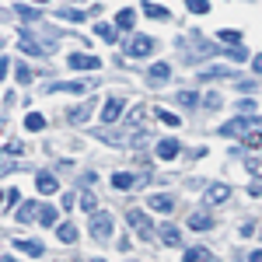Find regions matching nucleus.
<instances>
[{
    "instance_id": "obj_15",
    "label": "nucleus",
    "mask_w": 262,
    "mask_h": 262,
    "mask_svg": "<svg viewBox=\"0 0 262 262\" xmlns=\"http://www.w3.org/2000/svg\"><path fill=\"white\" fill-rule=\"evenodd\" d=\"M179 150H182L179 140H161V143H158V158H164V161H171Z\"/></svg>"
},
{
    "instance_id": "obj_38",
    "label": "nucleus",
    "mask_w": 262,
    "mask_h": 262,
    "mask_svg": "<svg viewBox=\"0 0 262 262\" xmlns=\"http://www.w3.org/2000/svg\"><path fill=\"white\" fill-rule=\"evenodd\" d=\"M21 203V192L18 189H7V206H18Z\"/></svg>"
},
{
    "instance_id": "obj_43",
    "label": "nucleus",
    "mask_w": 262,
    "mask_h": 262,
    "mask_svg": "<svg viewBox=\"0 0 262 262\" xmlns=\"http://www.w3.org/2000/svg\"><path fill=\"white\" fill-rule=\"evenodd\" d=\"M252 67H255V74H262V53H255V56H252Z\"/></svg>"
},
{
    "instance_id": "obj_9",
    "label": "nucleus",
    "mask_w": 262,
    "mask_h": 262,
    "mask_svg": "<svg viewBox=\"0 0 262 262\" xmlns=\"http://www.w3.org/2000/svg\"><path fill=\"white\" fill-rule=\"evenodd\" d=\"M140 182H143V179H137L133 171H116V175H112V185H116L119 192H129V189H137Z\"/></svg>"
},
{
    "instance_id": "obj_5",
    "label": "nucleus",
    "mask_w": 262,
    "mask_h": 262,
    "mask_svg": "<svg viewBox=\"0 0 262 262\" xmlns=\"http://www.w3.org/2000/svg\"><path fill=\"white\" fill-rule=\"evenodd\" d=\"M126 224H133V227L140 231V238H147V242H154V227L147 224V217H143L140 210H129V213H126Z\"/></svg>"
},
{
    "instance_id": "obj_7",
    "label": "nucleus",
    "mask_w": 262,
    "mask_h": 262,
    "mask_svg": "<svg viewBox=\"0 0 262 262\" xmlns=\"http://www.w3.org/2000/svg\"><path fill=\"white\" fill-rule=\"evenodd\" d=\"M122 108H126V101L119 95H112V98L105 101V108H101V122H116L122 116Z\"/></svg>"
},
{
    "instance_id": "obj_21",
    "label": "nucleus",
    "mask_w": 262,
    "mask_h": 262,
    "mask_svg": "<svg viewBox=\"0 0 262 262\" xmlns=\"http://www.w3.org/2000/svg\"><path fill=\"white\" fill-rule=\"evenodd\" d=\"M14 248H18V252H25V255H35V259H39L42 252H46L39 242H14Z\"/></svg>"
},
{
    "instance_id": "obj_40",
    "label": "nucleus",
    "mask_w": 262,
    "mask_h": 262,
    "mask_svg": "<svg viewBox=\"0 0 262 262\" xmlns=\"http://www.w3.org/2000/svg\"><path fill=\"white\" fill-rule=\"evenodd\" d=\"M18 81H21V84L32 81V70H28V67H18Z\"/></svg>"
},
{
    "instance_id": "obj_14",
    "label": "nucleus",
    "mask_w": 262,
    "mask_h": 262,
    "mask_svg": "<svg viewBox=\"0 0 262 262\" xmlns=\"http://www.w3.org/2000/svg\"><path fill=\"white\" fill-rule=\"evenodd\" d=\"M39 213H42V203H25V206L18 210V221H21V224L39 221Z\"/></svg>"
},
{
    "instance_id": "obj_17",
    "label": "nucleus",
    "mask_w": 262,
    "mask_h": 262,
    "mask_svg": "<svg viewBox=\"0 0 262 262\" xmlns=\"http://www.w3.org/2000/svg\"><path fill=\"white\" fill-rule=\"evenodd\" d=\"M158 234H161V242H164V245H171V248H179V245H182V238H179V227H171V224H168V227H161Z\"/></svg>"
},
{
    "instance_id": "obj_4",
    "label": "nucleus",
    "mask_w": 262,
    "mask_h": 262,
    "mask_svg": "<svg viewBox=\"0 0 262 262\" xmlns=\"http://www.w3.org/2000/svg\"><path fill=\"white\" fill-rule=\"evenodd\" d=\"M49 91L53 95H81V91H91V84L88 81H56V84H49Z\"/></svg>"
},
{
    "instance_id": "obj_42",
    "label": "nucleus",
    "mask_w": 262,
    "mask_h": 262,
    "mask_svg": "<svg viewBox=\"0 0 262 262\" xmlns=\"http://www.w3.org/2000/svg\"><path fill=\"white\" fill-rule=\"evenodd\" d=\"M74 203H77V196H74V192H67V196H63V210H70Z\"/></svg>"
},
{
    "instance_id": "obj_27",
    "label": "nucleus",
    "mask_w": 262,
    "mask_h": 262,
    "mask_svg": "<svg viewBox=\"0 0 262 262\" xmlns=\"http://www.w3.org/2000/svg\"><path fill=\"white\" fill-rule=\"evenodd\" d=\"M95 35H101L105 42H116V28H112V25H101V21H98V25H95Z\"/></svg>"
},
{
    "instance_id": "obj_25",
    "label": "nucleus",
    "mask_w": 262,
    "mask_h": 262,
    "mask_svg": "<svg viewBox=\"0 0 262 262\" xmlns=\"http://www.w3.org/2000/svg\"><path fill=\"white\" fill-rule=\"evenodd\" d=\"M25 126L35 133V129H42V126H46V116H39V112H28V116H25Z\"/></svg>"
},
{
    "instance_id": "obj_33",
    "label": "nucleus",
    "mask_w": 262,
    "mask_h": 262,
    "mask_svg": "<svg viewBox=\"0 0 262 262\" xmlns=\"http://www.w3.org/2000/svg\"><path fill=\"white\" fill-rule=\"evenodd\" d=\"M185 7H189L192 14H206V11H210V0H185Z\"/></svg>"
},
{
    "instance_id": "obj_11",
    "label": "nucleus",
    "mask_w": 262,
    "mask_h": 262,
    "mask_svg": "<svg viewBox=\"0 0 262 262\" xmlns=\"http://www.w3.org/2000/svg\"><path fill=\"white\" fill-rule=\"evenodd\" d=\"M147 206H150L154 213H171V210H175V200H171V196H164V192H158V196H150V200H147Z\"/></svg>"
},
{
    "instance_id": "obj_35",
    "label": "nucleus",
    "mask_w": 262,
    "mask_h": 262,
    "mask_svg": "<svg viewBox=\"0 0 262 262\" xmlns=\"http://www.w3.org/2000/svg\"><path fill=\"white\" fill-rule=\"evenodd\" d=\"M245 143H248V147H262V129H248V133H245Z\"/></svg>"
},
{
    "instance_id": "obj_2",
    "label": "nucleus",
    "mask_w": 262,
    "mask_h": 262,
    "mask_svg": "<svg viewBox=\"0 0 262 262\" xmlns=\"http://www.w3.org/2000/svg\"><path fill=\"white\" fill-rule=\"evenodd\" d=\"M262 119H255L252 112H238L234 119L227 122V126H221V137H234V133H248V129H255Z\"/></svg>"
},
{
    "instance_id": "obj_10",
    "label": "nucleus",
    "mask_w": 262,
    "mask_h": 262,
    "mask_svg": "<svg viewBox=\"0 0 262 262\" xmlns=\"http://www.w3.org/2000/svg\"><path fill=\"white\" fill-rule=\"evenodd\" d=\"M227 200H231V189H227L224 182H217V185L206 189V206H217V203H227Z\"/></svg>"
},
{
    "instance_id": "obj_6",
    "label": "nucleus",
    "mask_w": 262,
    "mask_h": 262,
    "mask_svg": "<svg viewBox=\"0 0 262 262\" xmlns=\"http://www.w3.org/2000/svg\"><path fill=\"white\" fill-rule=\"evenodd\" d=\"M91 234H95V238H108V234H112V217H108V213H91Z\"/></svg>"
},
{
    "instance_id": "obj_36",
    "label": "nucleus",
    "mask_w": 262,
    "mask_h": 262,
    "mask_svg": "<svg viewBox=\"0 0 262 262\" xmlns=\"http://www.w3.org/2000/svg\"><path fill=\"white\" fill-rule=\"evenodd\" d=\"M221 105H224V101H221V95H206V98H203V108H210V112H217Z\"/></svg>"
},
{
    "instance_id": "obj_3",
    "label": "nucleus",
    "mask_w": 262,
    "mask_h": 262,
    "mask_svg": "<svg viewBox=\"0 0 262 262\" xmlns=\"http://www.w3.org/2000/svg\"><path fill=\"white\" fill-rule=\"evenodd\" d=\"M150 53H154V39H150V35H133V42L126 46V56H133V60L150 56Z\"/></svg>"
},
{
    "instance_id": "obj_18",
    "label": "nucleus",
    "mask_w": 262,
    "mask_h": 262,
    "mask_svg": "<svg viewBox=\"0 0 262 262\" xmlns=\"http://www.w3.org/2000/svg\"><path fill=\"white\" fill-rule=\"evenodd\" d=\"M56 234H60L63 245H74V242H77V227H74V224H60V227H56Z\"/></svg>"
},
{
    "instance_id": "obj_41",
    "label": "nucleus",
    "mask_w": 262,
    "mask_h": 262,
    "mask_svg": "<svg viewBox=\"0 0 262 262\" xmlns=\"http://www.w3.org/2000/svg\"><path fill=\"white\" fill-rule=\"evenodd\" d=\"M4 150H7V154H21V150H25V147H21V143L14 140V143H7V147H4Z\"/></svg>"
},
{
    "instance_id": "obj_37",
    "label": "nucleus",
    "mask_w": 262,
    "mask_h": 262,
    "mask_svg": "<svg viewBox=\"0 0 262 262\" xmlns=\"http://www.w3.org/2000/svg\"><path fill=\"white\" fill-rule=\"evenodd\" d=\"M206 255H210L206 248H189V252H185V259H206Z\"/></svg>"
},
{
    "instance_id": "obj_26",
    "label": "nucleus",
    "mask_w": 262,
    "mask_h": 262,
    "mask_svg": "<svg viewBox=\"0 0 262 262\" xmlns=\"http://www.w3.org/2000/svg\"><path fill=\"white\" fill-rule=\"evenodd\" d=\"M175 101H179V105H185V108L200 105V98H196V91H179V95H175Z\"/></svg>"
},
{
    "instance_id": "obj_32",
    "label": "nucleus",
    "mask_w": 262,
    "mask_h": 262,
    "mask_svg": "<svg viewBox=\"0 0 262 262\" xmlns=\"http://www.w3.org/2000/svg\"><path fill=\"white\" fill-rule=\"evenodd\" d=\"M60 18H63V21H74V25H77V21L88 18V11H74V7H67V11H60Z\"/></svg>"
},
{
    "instance_id": "obj_30",
    "label": "nucleus",
    "mask_w": 262,
    "mask_h": 262,
    "mask_svg": "<svg viewBox=\"0 0 262 262\" xmlns=\"http://www.w3.org/2000/svg\"><path fill=\"white\" fill-rule=\"evenodd\" d=\"M203 77H234V70L231 67H210V70H203Z\"/></svg>"
},
{
    "instance_id": "obj_22",
    "label": "nucleus",
    "mask_w": 262,
    "mask_h": 262,
    "mask_svg": "<svg viewBox=\"0 0 262 262\" xmlns=\"http://www.w3.org/2000/svg\"><path fill=\"white\" fill-rule=\"evenodd\" d=\"M217 39H221L224 46H242V32H234V28H224V32H217Z\"/></svg>"
},
{
    "instance_id": "obj_20",
    "label": "nucleus",
    "mask_w": 262,
    "mask_h": 262,
    "mask_svg": "<svg viewBox=\"0 0 262 262\" xmlns=\"http://www.w3.org/2000/svg\"><path fill=\"white\" fill-rule=\"evenodd\" d=\"M210 213H192V217H189V227H192V231H210Z\"/></svg>"
},
{
    "instance_id": "obj_1",
    "label": "nucleus",
    "mask_w": 262,
    "mask_h": 262,
    "mask_svg": "<svg viewBox=\"0 0 262 262\" xmlns=\"http://www.w3.org/2000/svg\"><path fill=\"white\" fill-rule=\"evenodd\" d=\"M98 137L105 143H116V147H137V143L147 140V133H143L140 126H126V129H101Z\"/></svg>"
},
{
    "instance_id": "obj_45",
    "label": "nucleus",
    "mask_w": 262,
    "mask_h": 262,
    "mask_svg": "<svg viewBox=\"0 0 262 262\" xmlns=\"http://www.w3.org/2000/svg\"><path fill=\"white\" fill-rule=\"evenodd\" d=\"M35 4H49V0H35Z\"/></svg>"
},
{
    "instance_id": "obj_39",
    "label": "nucleus",
    "mask_w": 262,
    "mask_h": 262,
    "mask_svg": "<svg viewBox=\"0 0 262 262\" xmlns=\"http://www.w3.org/2000/svg\"><path fill=\"white\" fill-rule=\"evenodd\" d=\"M238 112H255V101H252V98H245V101H238Z\"/></svg>"
},
{
    "instance_id": "obj_28",
    "label": "nucleus",
    "mask_w": 262,
    "mask_h": 262,
    "mask_svg": "<svg viewBox=\"0 0 262 262\" xmlns=\"http://www.w3.org/2000/svg\"><path fill=\"white\" fill-rule=\"evenodd\" d=\"M14 11H18L21 21H35V18H39V11H32L28 4H14Z\"/></svg>"
},
{
    "instance_id": "obj_31",
    "label": "nucleus",
    "mask_w": 262,
    "mask_h": 262,
    "mask_svg": "<svg viewBox=\"0 0 262 262\" xmlns=\"http://www.w3.org/2000/svg\"><path fill=\"white\" fill-rule=\"evenodd\" d=\"M154 116H158V119L164 122V126H179V116H171V112H168V108H154Z\"/></svg>"
},
{
    "instance_id": "obj_8",
    "label": "nucleus",
    "mask_w": 262,
    "mask_h": 262,
    "mask_svg": "<svg viewBox=\"0 0 262 262\" xmlns=\"http://www.w3.org/2000/svg\"><path fill=\"white\" fill-rule=\"evenodd\" d=\"M70 67H74V70H98L101 67V60L98 56H88V53H70Z\"/></svg>"
},
{
    "instance_id": "obj_29",
    "label": "nucleus",
    "mask_w": 262,
    "mask_h": 262,
    "mask_svg": "<svg viewBox=\"0 0 262 262\" xmlns=\"http://www.w3.org/2000/svg\"><path fill=\"white\" fill-rule=\"evenodd\" d=\"M143 112H147V108H143V105H137V108H129V116H126V122H122V126H140Z\"/></svg>"
},
{
    "instance_id": "obj_23",
    "label": "nucleus",
    "mask_w": 262,
    "mask_h": 262,
    "mask_svg": "<svg viewBox=\"0 0 262 262\" xmlns=\"http://www.w3.org/2000/svg\"><path fill=\"white\" fill-rule=\"evenodd\" d=\"M116 25H119V28H126V32H129V28H133V25H137V14H133V11H129V7H126V11H119V14H116Z\"/></svg>"
},
{
    "instance_id": "obj_24",
    "label": "nucleus",
    "mask_w": 262,
    "mask_h": 262,
    "mask_svg": "<svg viewBox=\"0 0 262 262\" xmlns=\"http://www.w3.org/2000/svg\"><path fill=\"white\" fill-rule=\"evenodd\" d=\"M39 221H42V227H56V206H42Z\"/></svg>"
},
{
    "instance_id": "obj_16",
    "label": "nucleus",
    "mask_w": 262,
    "mask_h": 262,
    "mask_svg": "<svg viewBox=\"0 0 262 262\" xmlns=\"http://www.w3.org/2000/svg\"><path fill=\"white\" fill-rule=\"evenodd\" d=\"M143 11H147V18H158V21H168V18H171V14H168V7L154 4V0H147V4H143Z\"/></svg>"
},
{
    "instance_id": "obj_12",
    "label": "nucleus",
    "mask_w": 262,
    "mask_h": 262,
    "mask_svg": "<svg viewBox=\"0 0 262 262\" xmlns=\"http://www.w3.org/2000/svg\"><path fill=\"white\" fill-rule=\"evenodd\" d=\"M35 185H39V192H42V196H53V192H60V182L53 179L49 171H42L39 179H35Z\"/></svg>"
},
{
    "instance_id": "obj_44",
    "label": "nucleus",
    "mask_w": 262,
    "mask_h": 262,
    "mask_svg": "<svg viewBox=\"0 0 262 262\" xmlns=\"http://www.w3.org/2000/svg\"><path fill=\"white\" fill-rule=\"evenodd\" d=\"M248 259H252V262H262V248H255V252H252Z\"/></svg>"
},
{
    "instance_id": "obj_19",
    "label": "nucleus",
    "mask_w": 262,
    "mask_h": 262,
    "mask_svg": "<svg viewBox=\"0 0 262 262\" xmlns=\"http://www.w3.org/2000/svg\"><path fill=\"white\" fill-rule=\"evenodd\" d=\"M88 116H91V101H84V105H77V108L67 112V119H70V122H84Z\"/></svg>"
},
{
    "instance_id": "obj_34",
    "label": "nucleus",
    "mask_w": 262,
    "mask_h": 262,
    "mask_svg": "<svg viewBox=\"0 0 262 262\" xmlns=\"http://www.w3.org/2000/svg\"><path fill=\"white\" fill-rule=\"evenodd\" d=\"M81 210H88V213H95V210H98V200H95V192H84V196H81Z\"/></svg>"
},
{
    "instance_id": "obj_13",
    "label": "nucleus",
    "mask_w": 262,
    "mask_h": 262,
    "mask_svg": "<svg viewBox=\"0 0 262 262\" xmlns=\"http://www.w3.org/2000/svg\"><path fill=\"white\" fill-rule=\"evenodd\" d=\"M147 77H150V84H164L168 77H171V63H164V60H161V63H154Z\"/></svg>"
}]
</instances>
